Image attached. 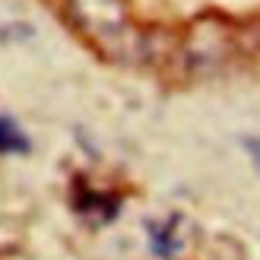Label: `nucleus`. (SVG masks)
<instances>
[{"label": "nucleus", "instance_id": "nucleus-3", "mask_svg": "<svg viewBox=\"0 0 260 260\" xmlns=\"http://www.w3.org/2000/svg\"><path fill=\"white\" fill-rule=\"evenodd\" d=\"M241 146L248 149V155H251V162H254V168L260 172V140L257 137H244L241 140Z\"/></svg>", "mask_w": 260, "mask_h": 260}, {"label": "nucleus", "instance_id": "nucleus-1", "mask_svg": "<svg viewBox=\"0 0 260 260\" xmlns=\"http://www.w3.org/2000/svg\"><path fill=\"white\" fill-rule=\"evenodd\" d=\"M32 149L25 130L10 118V114H0V155H25Z\"/></svg>", "mask_w": 260, "mask_h": 260}, {"label": "nucleus", "instance_id": "nucleus-2", "mask_svg": "<svg viewBox=\"0 0 260 260\" xmlns=\"http://www.w3.org/2000/svg\"><path fill=\"white\" fill-rule=\"evenodd\" d=\"M149 248H152V254L155 257H162V260H168L175 254V235L168 229H159V225H149Z\"/></svg>", "mask_w": 260, "mask_h": 260}]
</instances>
